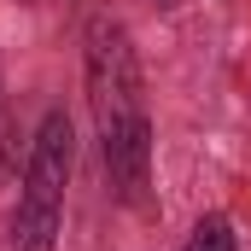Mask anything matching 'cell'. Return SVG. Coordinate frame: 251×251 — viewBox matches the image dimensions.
<instances>
[{"label":"cell","instance_id":"2","mask_svg":"<svg viewBox=\"0 0 251 251\" xmlns=\"http://www.w3.org/2000/svg\"><path fill=\"white\" fill-rule=\"evenodd\" d=\"M70 164H76V128H70L64 111H47L41 128H35L29 164H24L18 204H12V251H53L59 246Z\"/></svg>","mask_w":251,"mask_h":251},{"label":"cell","instance_id":"1","mask_svg":"<svg viewBox=\"0 0 251 251\" xmlns=\"http://www.w3.org/2000/svg\"><path fill=\"white\" fill-rule=\"evenodd\" d=\"M82 76H88V111L100 128L105 176L123 204H152V117L140 100V59L134 41L111 12H94L82 24Z\"/></svg>","mask_w":251,"mask_h":251},{"label":"cell","instance_id":"4","mask_svg":"<svg viewBox=\"0 0 251 251\" xmlns=\"http://www.w3.org/2000/svg\"><path fill=\"white\" fill-rule=\"evenodd\" d=\"M158 6H164V12H170V6H181V0H158Z\"/></svg>","mask_w":251,"mask_h":251},{"label":"cell","instance_id":"3","mask_svg":"<svg viewBox=\"0 0 251 251\" xmlns=\"http://www.w3.org/2000/svg\"><path fill=\"white\" fill-rule=\"evenodd\" d=\"M181 251H240L234 246V222H228V216H199V228L187 234Z\"/></svg>","mask_w":251,"mask_h":251}]
</instances>
